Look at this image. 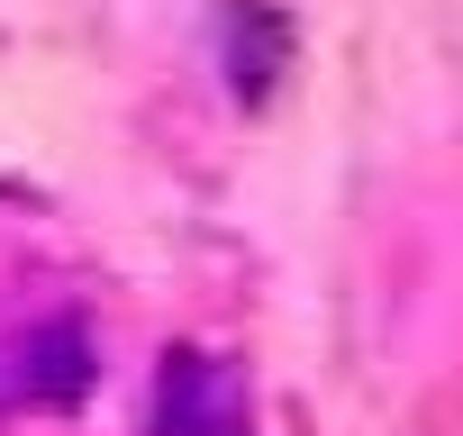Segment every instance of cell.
Segmentation results:
<instances>
[{"mask_svg":"<svg viewBox=\"0 0 463 436\" xmlns=\"http://www.w3.org/2000/svg\"><path fill=\"white\" fill-rule=\"evenodd\" d=\"M164 436H246V400L209 355H173L164 373Z\"/></svg>","mask_w":463,"mask_h":436,"instance_id":"6da1fadb","label":"cell"}]
</instances>
